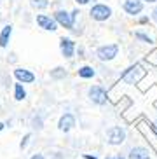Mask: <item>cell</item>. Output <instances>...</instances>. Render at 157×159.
<instances>
[{"instance_id":"7a4b0ae2","label":"cell","mask_w":157,"mask_h":159,"mask_svg":"<svg viewBox=\"0 0 157 159\" xmlns=\"http://www.w3.org/2000/svg\"><path fill=\"white\" fill-rule=\"evenodd\" d=\"M87 14H89V18H91L92 21H96V23H106V21H110L112 16H114V9H112L108 4L94 2V4H91Z\"/></svg>"},{"instance_id":"ffe728a7","label":"cell","mask_w":157,"mask_h":159,"mask_svg":"<svg viewBox=\"0 0 157 159\" xmlns=\"http://www.w3.org/2000/svg\"><path fill=\"white\" fill-rule=\"evenodd\" d=\"M32 128L37 131H40L44 128V117H42V114H35L32 117Z\"/></svg>"},{"instance_id":"603a6c76","label":"cell","mask_w":157,"mask_h":159,"mask_svg":"<svg viewBox=\"0 0 157 159\" xmlns=\"http://www.w3.org/2000/svg\"><path fill=\"white\" fill-rule=\"evenodd\" d=\"M75 56L78 58H86V47L82 44H77V52H75Z\"/></svg>"},{"instance_id":"5b68a950","label":"cell","mask_w":157,"mask_h":159,"mask_svg":"<svg viewBox=\"0 0 157 159\" xmlns=\"http://www.w3.org/2000/svg\"><path fill=\"white\" fill-rule=\"evenodd\" d=\"M106 143L108 145H114V147H119V145H122L126 142V138H128V131H126V128L122 126H110L108 129H106Z\"/></svg>"},{"instance_id":"2e32d148","label":"cell","mask_w":157,"mask_h":159,"mask_svg":"<svg viewBox=\"0 0 157 159\" xmlns=\"http://www.w3.org/2000/svg\"><path fill=\"white\" fill-rule=\"evenodd\" d=\"M133 37L136 42L140 44H148V46H155V39L152 37V35H148L147 32H143V30H134L133 32Z\"/></svg>"},{"instance_id":"d4e9b609","label":"cell","mask_w":157,"mask_h":159,"mask_svg":"<svg viewBox=\"0 0 157 159\" xmlns=\"http://www.w3.org/2000/svg\"><path fill=\"white\" fill-rule=\"evenodd\" d=\"M70 14H72V19H74L75 25H77V19H78V16H80V9H78V7H75V9L70 11Z\"/></svg>"},{"instance_id":"f546056e","label":"cell","mask_w":157,"mask_h":159,"mask_svg":"<svg viewBox=\"0 0 157 159\" xmlns=\"http://www.w3.org/2000/svg\"><path fill=\"white\" fill-rule=\"evenodd\" d=\"M141 2H143L145 5H147V4H150V5H155V4H157V0H141Z\"/></svg>"},{"instance_id":"4dcf8cb0","label":"cell","mask_w":157,"mask_h":159,"mask_svg":"<svg viewBox=\"0 0 157 159\" xmlns=\"http://www.w3.org/2000/svg\"><path fill=\"white\" fill-rule=\"evenodd\" d=\"M12 126V119H9V121H5V128H11Z\"/></svg>"},{"instance_id":"5bb4252c","label":"cell","mask_w":157,"mask_h":159,"mask_svg":"<svg viewBox=\"0 0 157 159\" xmlns=\"http://www.w3.org/2000/svg\"><path fill=\"white\" fill-rule=\"evenodd\" d=\"M12 32H14V26L11 23L4 25L0 28V47L2 49H7L9 47V42H11V39H12Z\"/></svg>"},{"instance_id":"277c9868","label":"cell","mask_w":157,"mask_h":159,"mask_svg":"<svg viewBox=\"0 0 157 159\" xmlns=\"http://www.w3.org/2000/svg\"><path fill=\"white\" fill-rule=\"evenodd\" d=\"M87 98L92 105H96V107H105L106 103L110 102V94L103 88L101 84H92L89 86L87 89Z\"/></svg>"},{"instance_id":"ac0fdd59","label":"cell","mask_w":157,"mask_h":159,"mask_svg":"<svg viewBox=\"0 0 157 159\" xmlns=\"http://www.w3.org/2000/svg\"><path fill=\"white\" fill-rule=\"evenodd\" d=\"M28 4L35 12H46L51 5V0H28Z\"/></svg>"},{"instance_id":"4fadbf2b","label":"cell","mask_w":157,"mask_h":159,"mask_svg":"<svg viewBox=\"0 0 157 159\" xmlns=\"http://www.w3.org/2000/svg\"><path fill=\"white\" fill-rule=\"evenodd\" d=\"M128 159H152L150 156V150L143 145H134L131 147L129 152H128Z\"/></svg>"},{"instance_id":"30bf717a","label":"cell","mask_w":157,"mask_h":159,"mask_svg":"<svg viewBox=\"0 0 157 159\" xmlns=\"http://www.w3.org/2000/svg\"><path fill=\"white\" fill-rule=\"evenodd\" d=\"M12 77L16 79V82H21V84H33L37 80L35 72L30 68H25V66H16L12 70Z\"/></svg>"},{"instance_id":"d6a6232c","label":"cell","mask_w":157,"mask_h":159,"mask_svg":"<svg viewBox=\"0 0 157 159\" xmlns=\"http://www.w3.org/2000/svg\"><path fill=\"white\" fill-rule=\"evenodd\" d=\"M0 112H2V105H0Z\"/></svg>"},{"instance_id":"8fae6325","label":"cell","mask_w":157,"mask_h":159,"mask_svg":"<svg viewBox=\"0 0 157 159\" xmlns=\"http://www.w3.org/2000/svg\"><path fill=\"white\" fill-rule=\"evenodd\" d=\"M138 129L143 133V136L148 140V143L157 150V131L152 128V124H150V121H148L147 117H143V119L138 122Z\"/></svg>"},{"instance_id":"9c48e42d","label":"cell","mask_w":157,"mask_h":159,"mask_svg":"<svg viewBox=\"0 0 157 159\" xmlns=\"http://www.w3.org/2000/svg\"><path fill=\"white\" fill-rule=\"evenodd\" d=\"M60 52L65 60H74L77 52V42L72 37H61L60 39Z\"/></svg>"},{"instance_id":"83f0119b","label":"cell","mask_w":157,"mask_h":159,"mask_svg":"<svg viewBox=\"0 0 157 159\" xmlns=\"http://www.w3.org/2000/svg\"><path fill=\"white\" fill-rule=\"evenodd\" d=\"M82 157L84 159H100L98 156H94V154H82Z\"/></svg>"},{"instance_id":"484cf974","label":"cell","mask_w":157,"mask_h":159,"mask_svg":"<svg viewBox=\"0 0 157 159\" xmlns=\"http://www.w3.org/2000/svg\"><path fill=\"white\" fill-rule=\"evenodd\" d=\"M74 2L78 5V7H84V5H91L92 4V0H74Z\"/></svg>"},{"instance_id":"52a82bcc","label":"cell","mask_w":157,"mask_h":159,"mask_svg":"<svg viewBox=\"0 0 157 159\" xmlns=\"http://www.w3.org/2000/svg\"><path fill=\"white\" fill-rule=\"evenodd\" d=\"M52 18L56 19V23L60 25V28H65V30H68V32H74L75 30V21L72 19L70 11L63 9V7H58V9H54V12H52Z\"/></svg>"},{"instance_id":"44dd1931","label":"cell","mask_w":157,"mask_h":159,"mask_svg":"<svg viewBox=\"0 0 157 159\" xmlns=\"http://www.w3.org/2000/svg\"><path fill=\"white\" fill-rule=\"evenodd\" d=\"M30 140H32V133H26V135L21 138V142H19V149L25 150L28 147V143H30Z\"/></svg>"},{"instance_id":"7c38bea8","label":"cell","mask_w":157,"mask_h":159,"mask_svg":"<svg viewBox=\"0 0 157 159\" xmlns=\"http://www.w3.org/2000/svg\"><path fill=\"white\" fill-rule=\"evenodd\" d=\"M75 124H77V119H75V116L72 112H65L58 119V129L61 133H70L75 128Z\"/></svg>"},{"instance_id":"6da1fadb","label":"cell","mask_w":157,"mask_h":159,"mask_svg":"<svg viewBox=\"0 0 157 159\" xmlns=\"http://www.w3.org/2000/svg\"><path fill=\"white\" fill-rule=\"evenodd\" d=\"M147 75V66L145 63H133L129 65L128 68L120 72L119 75V84H124V86H138L140 80L143 79Z\"/></svg>"},{"instance_id":"9a60e30c","label":"cell","mask_w":157,"mask_h":159,"mask_svg":"<svg viewBox=\"0 0 157 159\" xmlns=\"http://www.w3.org/2000/svg\"><path fill=\"white\" fill-rule=\"evenodd\" d=\"M96 75H98V72L92 65H80L77 68V77H80V79H84V80H91V79H94Z\"/></svg>"},{"instance_id":"f1b7e54d","label":"cell","mask_w":157,"mask_h":159,"mask_svg":"<svg viewBox=\"0 0 157 159\" xmlns=\"http://www.w3.org/2000/svg\"><path fill=\"white\" fill-rule=\"evenodd\" d=\"M30 159H46V156H44V154H33Z\"/></svg>"},{"instance_id":"e0dca14e","label":"cell","mask_w":157,"mask_h":159,"mask_svg":"<svg viewBox=\"0 0 157 159\" xmlns=\"http://www.w3.org/2000/svg\"><path fill=\"white\" fill-rule=\"evenodd\" d=\"M12 93H14V100H16V102H25L26 96H28L26 88H25V84H21V82H14Z\"/></svg>"},{"instance_id":"3957f363","label":"cell","mask_w":157,"mask_h":159,"mask_svg":"<svg viewBox=\"0 0 157 159\" xmlns=\"http://www.w3.org/2000/svg\"><path fill=\"white\" fill-rule=\"evenodd\" d=\"M119 52H120V46L117 42H106V44H101V46L96 47L94 56L101 63H110V61L117 60Z\"/></svg>"},{"instance_id":"d6986e66","label":"cell","mask_w":157,"mask_h":159,"mask_svg":"<svg viewBox=\"0 0 157 159\" xmlns=\"http://www.w3.org/2000/svg\"><path fill=\"white\" fill-rule=\"evenodd\" d=\"M49 75L56 80H61V79H65V77H68V70H66L65 66H56V68H52L49 72Z\"/></svg>"},{"instance_id":"cb8c5ba5","label":"cell","mask_w":157,"mask_h":159,"mask_svg":"<svg viewBox=\"0 0 157 159\" xmlns=\"http://www.w3.org/2000/svg\"><path fill=\"white\" fill-rule=\"evenodd\" d=\"M148 16H150V21H154V23L157 25V4L152 7V11H150V14Z\"/></svg>"},{"instance_id":"4316f807","label":"cell","mask_w":157,"mask_h":159,"mask_svg":"<svg viewBox=\"0 0 157 159\" xmlns=\"http://www.w3.org/2000/svg\"><path fill=\"white\" fill-rule=\"evenodd\" d=\"M105 159H126L122 154H115V156H106Z\"/></svg>"},{"instance_id":"7402d4cb","label":"cell","mask_w":157,"mask_h":159,"mask_svg":"<svg viewBox=\"0 0 157 159\" xmlns=\"http://www.w3.org/2000/svg\"><path fill=\"white\" fill-rule=\"evenodd\" d=\"M136 23H138L140 26H145V25L150 23V16H148V14H141V16H138V18H136Z\"/></svg>"},{"instance_id":"1f68e13d","label":"cell","mask_w":157,"mask_h":159,"mask_svg":"<svg viewBox=\"0 0 157 159\" xmlns=\"http://www.w3.org/2000/svg\"><path fill=\"white\" fill-rule=\"evenodd\" d=\"M4 129H5V122H2V121H0V133H2Z\"/></svg>"},{"instance_id":"8992f818","label":"cell","mask_w":157,"mask_h":159,"mask_svg":"<svg viewBox=\"0 0 157 159\" xmlns=\"http://www.w3.org/2000/svg\"><path fill=\"white\" fill-rule=\"evenodd\" d=\"M35 25H37L40 30L51 32V33L60 30V25L56 23V19L52 18V14H47V12H37V14H35Z\"/></svg>"},{"instance_id":"ba28073f","label":"cell","mask_w":157,"mask_h":159,"mask_svg":"<svg viewBox=\"0 0 157 159\" xmlns=\"http://www.w3.org/2000/svg\"><path fill=\"white\" fill-rule=\"evenodd\" d=\"M122 11H124L126 16L136 19L138 16L143 14L145 4L141 2V0H124V2H122Z\"/></svg>"}]
</instances>
